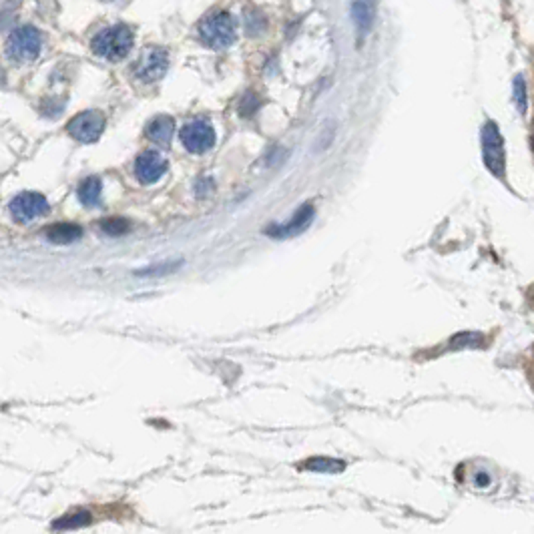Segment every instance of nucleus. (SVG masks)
<instances>
[{"label":"nucleus","mask_w":534,"mask_h":534,"mask_svg":"<svg viewBox=\"0 0 534 534\" xmlns=\"http://www.w3.org/2000/svg\"><path fill=\"white\" fill-rule=\"evenodd\" d=\"M482 159L488 171L496 179H504L507 175V155H504V141L494 121H486L482 125Z\"/></svg>","instance_id":"7ed1b4c3"},{"label":"nucleus","mask_w":534,"mask_h":534,"mask_svg":"<svg viewBox=\"0 0 534 534\" xmlns=\"http://www.w3.org/2000/svg\"><path fill=\"white\" fill-rule=\"evenodd\" d=\"M133 45L135 34L127 25H113V27L103 28L91 40L93 53L108 62H119V60L127 58Z\"/></svg>","instance_id":"f257e3e1"},{"label":"nucleus","mask_w":534,"mask_h":534,"mask_svg":"<svg viewBox=\"0 0 534 534\" xmlns=\"http://www.w3.org/2000/svg\"><path fill=\"white\" fill-rule=\"evenodd\" d=\"M476 484H478V486H488V484H490V476L484 474V472L476 474Z\"/></svg>","instance_id":"412c9836"},{"label":"nucleus","mask_w":534,"mask_h":534,"mask_svg":"<svg viewBox=\"0 0 534 534\" xmlns=\"http://www.w3.org/2000/svg\"><path fill=\"white\" fill-rule=\"evenodd\" d=\"M91 522V512L86 510H79V512H73V514H67L58 520L53 522L54 531H69V529H80V526H86Z\"/></svg>","instance_id":"dca6fc26"},{"label":"nucleus","mask_w":534,"mask_h":534,"mask_svg":"<svg viewBox=\"0 0 534 534\" xmlns=\"http://www.w3.org/2000/svg\"><path fill=\"white\" fill-rule=\"evenodd\" d=\"M6 49L10 58L19 62H32L43 49V36L34 27L14 28L8 36Z\"/></svg>","instance_id":"39448f33"},{"label":"nucleus","mask_w":534,"mask_h":534,"mask_svg":"<svg viewBox=\"0 0 534 534\" xmlns=\"http://www.w3.org/2000/svg\"><path fill=\"white\" fill-rule=\"evenodd\" d=\"M181 267V262H165L161 266H151L145 267V269H137L135 275H143V277H157V275H167V273H173L175 269Z\"/></svg>","instance_id":"a211bd4d"},{"label":"nucleus","mask_w":534,"mask_h":534,"mask_svg":"<svg viewBox=\"0 0 534 534\" xmlns=\"http://www.w3.org/2000/svg\"><path fill=\"white\" fill-rule=\"evenodd\" d=\"M169 163L163 157V153L159 151H143L137 159H135V177L139 183L143 185H153L157 183L161 177L167 173Z\"/></svg>","instance_id":"1a4fd4ad"},{"label":"nucleus","mask_w":534,"mask_h":534,"mask_svg":"<svg viewBox=\"0 0 534 534\" xmlns=\"http://www.w3.org/2000/svg\"><path fill=\"white\" fill-rule=\"evenodd\" d=\"M129 221L127 219H121V217H111V219H103L101 221V229L107 233V235H123L129 231Z\"/></svg>","instance_id":"6ab92c4d"},{"label":"nucleus","mask_w":534,"mask_h":534,"mask_svg":"<svg viewBox=\"0 0 534 534\" xmlns=\"http://www.w3.org/2000/svg\"><path fill=\"white\" fill-rule=\"evenodd\" d=\"M197 30H199L201 43L209 49H215V51H223V49L231 47L237 38L235 21L231 19L229 12H223V10L207 14L199 23Z\"/></svg>","instance_id":"f03ea898"},{"label":"nucleus","mask_w":534,"mask_h":534,"mask_svg":"<svg viewBox=\"0 0 534 534\" xmlns=\"http://www.w3.org/2000/svg\"><path fill=\"white\" fill-rule=\"evenodd\" d=\"M179 139L183 143V147L187 149L189 153L193 155H203L207 153L211 147L215 145V129L213 125L203 119V117H197V119H191L187 121L181 131H179Z\"/></svg>","instance_id":"20e7f679"},{"label":"nucleus","mask_w":534,"mask_h":534,"mask_svg":"<svg viewBox=\"0 0 534 534\" xmlns=\"http://www.w3.org/2000/svg\"><path fill=\"white\" fill-rule=\"evenodd\" d=\"M374 4L372 2H353L351 4V19L356 23L358 30L362 34L370 32L372 28V21H374Z\"/></svg>","instance_id":"2eb2a0df"},{"label":"nucleus","mask_w":534,"mask_h":534,"mask_svg":"<svg viewBox=\"0 0 534 534\" xmlns=\"http://www.w3.org/2000/svg\"><path fill=\"white\" fill-rule=\"evenodd\" d=\"M169 69V54L161 47H147L135 62V77L141 82H157Z\"/></svg>","instance_id":"0eeeda50"},{"label":"nucleus","mask_w":534,"mask_h":534,"mask_svg":"<svg viewBox=\"0 0 534 534\" xmlns=\"http://www.w3.org/2000/svg\"><path fill=\"white\" fill-rule=\"evenodd\" d=\"M480 334H458L454 338V342H452V346L454 347H464V346H470V347H476L480 346Z\"/></svg>","instance_id":"aec40b11"},{"label":"nucleus","mask_w":534,"mask_h":534,"mask_svg":"<svg viewBox=\"0 0 534 534\" xmlns=\"http://www.w3.org/2000/svg\"><path fill=\"white\" fill-rule=\"evenodd\" d=\"M533 147H534V139H533Z\"/></svg>","instance_id":"4be33fe9"},{"label":"nucleus","mask_w":534,"mask_h":534,"mask_svg":"<svg viewBox=\"0 0 534 534\" xmlns=\"http://www.w3.org/2000/svg\"><path fill=\"white\" fill-rule=\"evenodd\" d=\"M314 215H316V209L312 205H301L290 221L277 223V225H269L266 229V233L269 237H275V240H286V237L299 235L301 231H305L310 227V223L314 221Z\"/></svg>","instance_id":"9d476101"},{"label":"nucleus","mask_w":534,"mask_h":534,"mask_svg":"<svg viewBox=\"0 0 534 534\" xmlns=\"http://www.w3.org/2000/svg\"><path fill=\"white\" fill-rule=\"evenodd\" d=\"M147 137L157 145H169L175 133V119L169 115H159L147 125Z\"/></svg>","instance_id":"9b49d317"},{"label":"nucleus","mask_w":534,"mask_h":534,"mask_svg":"<svg viewBox=\"0 0 534 534\" xmlns=\"http://www.w3.org/2000/svg\"><path fill=\"white\" fill-rule=\"evenodd\" d=\"M45 237L54 245H71L82 237V229L77 223H54L45 231Z\"/></svg>","instance_id":"f8f14e48"},{"label":"nucleus","mask_w":534,"mask_h":534,"mask_svg":"<svg viewBox=\"0 0 534 534\" xmlns=\"http://www.w3.org/2000/svg\"><path fill=\"white\" fill-rule=\"evenodd\" d=\"M105 125H107V119L101 111H84V113L75 115L67 123V133L77 143L91 145V143L99 141V137L105 131Z\"/></svg>","instance_id":"423d86ee"},{"label":"nucleus","mask_w":534,"mask_h":534,"mask_svg":"<svg viewBox=\"0 0 534 534\" xmlns=\"http://www.w3.org/2000/svg\"><path fill=\"white\" fill-rule=\"evenodd\" d=\"M10 213L19 223H28L49 213V201L36 191H23L10 201Z\"/></svg>","instance_id":"6e6552de"},{"label":"nucleus","mask_w":534,"mask_h":534,"mask_svg":"<svg viewBox=\"0 0 534 534\" xmlns=\"http://www.w3.org/2000/svg\"><path fill=\"white\" fill-rule=\"evenodd\" d=\"M301 470H310V472H323V474H338L344 472L346 462L344 460H336V458H325V456H316L310 458L305 462L299 464Z\"/></svg>","instance_id":"4468645a"},{"label":"nucleus","mask_w":534,"mask_h":534,"mask_svg":"<svg viewBox=\"0 0 534 534\" xmlns=\"http://www.w3.org/2000/svg\"><path fill=\"white\" fill-rule=\"evenodd\" d=\"M512 89H514V103H516V108L520 111V115H526L529 111V95H526V82H524V77L518 75L514 82H512Z\"/></svg>","instance_id":"f3484780"},{"label":"nucleus","mask_w":534,"mask_h":534,"mask_svg":"<svg viewBox=\"0 0 534 534\" xmlns=\"http://www.w3.org/2000/svg\"><path fill=\"white\" fill-rule=\"evenodd\" d=\"M101 195H103V183L99 177H86L80 181L77 187V197L84 207H99L101 205Z\"/></svg>","instance_id":"ddd939ff"}]
</instances>
